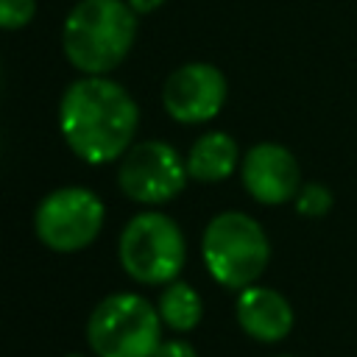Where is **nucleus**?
I'll return each mask as SVG.
<instances>
[{"mask_svg":"<svg viewBox=\"0 0 357 357\" xmlns=\"http://www.w3.org/2000/svg\"><path fill=\"white\" fill-rule=\"evenodd\" d=\"M137 120L134 98L112 78L86 75L61 95V134L73 153L89 165H106L123 156L131 148Z\"/></svg>","mask_w":357,"mask_h":357,"instance_id":"f257e3e1","label":"nucleus"},{"mask_svg":"<svg viewBox=\"0 0 357 357\" xmlns=\"http://www.w3.org/2000/svg\"><path fill=\"white\" fill-rule=\"evenodd\" d=\"M137 36L134 8L126 0H81L64 20L61 42L70 64L86 75L114 70Z\"/></svg>","mask_w":357,"mask_h":357,"instance_id":"f03ea898","label":"nucleus"},{"mask_svg":"<svg viewBox=\"0 0 357 357\" xmlns=\"http://www.w3.org/2000/svg\"><path fill=\"white\" fill-rule=\"evenodd\" d=\"M201 251L212 279L231 290L251 287L271 259V243L262 226L245 212L215 215L204 229Z\"/></svg>","mask_w":357,"mask_h":357,"instance_id":"7ed1b4c3","label":"nucleus"},{"mask_svg":"<svg viewBox=\"0 0 357 357\" xmlns=\"http://www.w3.org/2000/svg\"><path fill=\"white\" fill-rule=\"evenodd\" d=\"M86 340L95 357H153L162 343L159 310L137 293H112L92 310Z\"/></svg>","mask_w":357,"mask_h":357,"instance_id":"20e7f679","label":"nucleus"},{"mask_svg":"<svg viewBox=\"0 0 357 357\" xmlns=\"http://www.w3.org/2000/svg\"><path fill=\"white\" fill-rule=\"evenodd\" d=\"M187 259L178 223L162 212L134 215L120 234V265L142 284H170Z\"/></svg>","mask_w":357,"mask_h":357,"instance_id":"39448f33","label":"nucleus"},{"mask_svg":"<svg viewBox=\"0 0 357 357\" xmlns=\"http://www.w3.org/2000/svg\"><path fill=\"white\" fill-rule=\"evenodd\" d=\"M103 226V201L84 187H61L45 195L33 215L36 237L59 254L86 248Z\"/></svg>","mask_w":357,"mask_h":357,"instance_id":"423d86ee","label":"nucleus"},{"mask_svg":"<svg viewBox=\"0 0 357 357\" xmlns=\"http://www.w3.org/2000/svg\"><path fill=\"white\" fill-rule=\"evenodd\" d=\"M117 181L131 201L165 204L181 192L187 181V165L167 142L145 139L123 153Z\"/></svg>","mask_w":357,"mask_h":357,"instance_id":"0eeeda50","label":"nucleus"},{"mask_svg":"<svg viewBox=\"0 0 357 357\" xmlns=\"http://www.w3.org/2000/svg\"><path fill=\"white\" fill-rule=\"evenodd\" d=\"M226 100V78L215 64L192 61L170 73L162 89L167 114L178 123H206Z\"/></svg>","mask_w":357,"mask_h":357,"instance_id":"6e6552de","label":"nucleus"},{"mask_svg":"<svg viewBox=\"0 0 357 357\" xmlns=\"http://www.w3.org/2000/svg\"><path fill=\"white\" fill-rule=\"evenodd\" d=\"M243 184L254 201L273 206L296 198L301 190V170L284 145L259 142L243 159Z\"/></svg>","mask_w":357,"mask_h":357,"instance_id":"1a4fd4ad","label":"nucleus"},{"mask_svg":"<svg viewBox=\"0 0 357 357\" xmlns=\"http://www.w3.org/2000/svg\"><path fill=\"white\" fill-rule=\"evenodd\" d=\"M234 312L240 329L259 343H276L287 337L293 329V307L273 287H259V284L243 287Z\"/></svg>","mask_w":357,"mask_h":357,"instance_id":"9d476101","label":"nucleus"},{"mask_svg":"<svg viewBox=\"0 0 357 357\" xmlns=\"http://www.w3.org/2000/svg\"><path fill=\"white\" fill-rule=\"evenodd\" d=\"M237 142L223 131L201 134L187 153V176L198 181H223L237 167Z\"/></svg>","mask_w":357,"mask_h":357,"instance_id":"9b49d317","label":"nucleus"},{"mask_svg":"<svg viewBox=\"0 0 357 357\" xmlns=\"http://www.w3.org/2000/svg\"><path fill=\"white\" fill-rule=\"evenodd\" d=\"M156 310H159L162 324H167L176 332L195 329L201 315H204V304H201V296L195 293V287L187 284V282H178V279H173L162 290V296L156 301Z\"/></svg>","mask_w":357,"mask_h":357,"instance_id":"f8f14e48","label":"nucleus"},{"mask_svg":"<svg viewBox=\"0 0 357 357\" xmlns=\"http://www.w3.org/2000/svg\"><path fill=\"white\" fill-rule=\"evenodd\" d=\"M296 209L307 218H321L332 209V192L324 184H301L296 192Z\"/></svg>","mask_w":357,"mask_h":357,"instance_id":"ddd939ff","label":"nucleus"},{"mask_svg":"<svg viewBox=\"0 0 357 357\" xmlns=\"http://www.w3.org/2000/svg\"><path fill=\"white\" fill-rule=\"evenodd\" d=\"M36 11V0H0V28L14 31L31 22Z\"/></svg>","mask_w":357,"mask_h":357,"instance_id":"4468645a","label":"nucleus"},{"mask_svg":"<svg viewBox=\"0 0 357 357\" xmlns=\"http://www.w3.org/2000/svg\"><path fill=\"white\" fill-rule=\"evenodd\" d=\"M153 357H198L192 343L187 340H162L159 349L153 351Z\"/></svg>","mask_w":357,"mask_h":357,"instance_id":"2eb2a0df","label":"nucleus"},{"mask_svg":"<svg viewBox=\"0 0 357 357\" xmlns=\"http://www.w3.org/2000/svg\"><path fill=\"white\" fill-rule=\"evenodd\" d=\"M137 14H148V11H153V8H159L165 0H126Z\"/></svg>","mask_w":357,"mask_h":357,"instance_id":"dca6fc26","label":"nucleus"},{"mask_svg":"<svg viewBox=\"0 0 357 357\" xmlns=\"http://www.w3.org/2000/svg\"><path fill=\"white\" fill-rule=\"evenodd\" d=\"M67 357H86V354H78V351H75V354H67Z\"/></svg>","mask_w":357,"mask_h":357,"instance_id":"f3484780","label":"nucleus"},{"mask_svg":"<svg viewBox=\"0 0 357 357\" xmlns=\"http://www.w3.org/2000/svg\"><path fill=\"white\" fill-rule=\"evenodd\" d=\"M279 357H290V354H279Z\"/></svg>","mask_w":357,"mask_h":357,"instance_id":"a211bd4d","label":"nucleus"}]
</instances>
